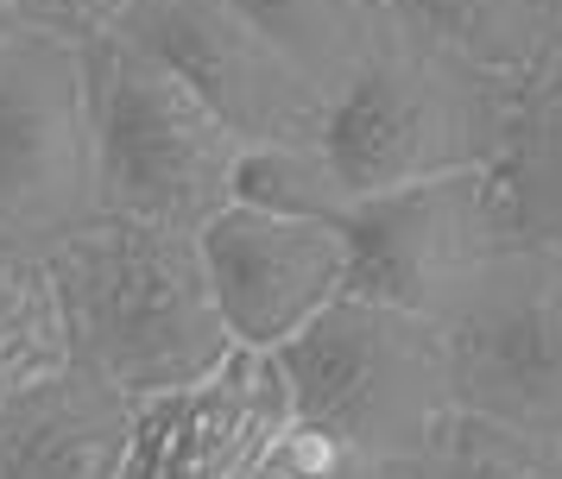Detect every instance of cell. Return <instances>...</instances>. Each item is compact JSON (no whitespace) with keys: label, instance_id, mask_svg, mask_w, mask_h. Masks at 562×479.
Masks as SVG:
<instances>
[{"label":"cell","instance_id":"obj_1","mask_svg":"<svg viewBox=\"0 0 562 479\" xmlns=\"http://www.w3.org/2000/svg\"><path fill=\"white\" fill-rule=\"evenodd\" d=\"M70 366L133 403L209 378L234 353L196 227L95 208L45 247Z\"/></svg>","mask_w":562,"mask_h":479},{"label":"cell","instance_id":"obj_2","mask_svg":"<svg viewBox=\"0 0 562 479\" xmlns=\"http://www.w3.org/2000/svg\"><path fill=\"white\" fill-rule=\"evenodd\" d=\"M506 107L512 82L380 13L367 57L323 107L316 146L348 183V196H367L417 176L493 164L506 146Z\"/></svg>","mask_w":562,"mask_h":479},{"label":"cell","instance_id":"obj_3","mask_svg":"<svg viewBox=\"0 0 562 479\" xmlns=\"http://www.w3.org/2000/svg\"><path fill=\"white\" fill-rule=\"evenodd\" d=\"M291 417L385 460H430L456 423L442 328L424 309L341 290L272 347Z\"/></svg>","mask_w":562,"mask_h":479},{"label":"cell","instance_id":"obj_4","mask_svg":"<svg viewBox=\"0 0 562 479\" xmlns=\"http://www.w3.org/2000/svg\"><path fill=\"white\" fill-rule=\"evenodd\" d=\"M82 64L95 121V208L178 227H203L215 208H228L247 139L165 57L108 25L82 45Z\"/></svg>","mask_w":562,"mask_h":479},{"label":"cell","instance_id":"obj_5","mask_svg":"<svg viewBox=\"0 0 562 479\" xmlns=\"http://www.w3.org/2000/svg\"><path fill=\"white\" fill-rule=\"evenodd\" d=\"M456 410L562 442V247L506 240L436 309Z\"/></svg>","mask_w":562,"mask_h":479},{"label":"cell","instance_id":"obj_6","mask_svg":"<svg viewBox=\"0 0 562 479\" xmlns=\"http://www.w3.org/2000/svg\"><path fill=\"white\" fill-rule=\"evenodd\" d=\"M95 215V121L77 38L0 45V252H45Z\"/></svg>","mask_w":562,"mask_h":479},{"label":"cell","instance_id":"obj_7","mask_svg":"<svg viewBox=\"0 0 562 479\" xmlns=\"http://www.w3.org/2000/svg\"><path fill=\"white\" fill-rule=\"evenodd\" d=\"M341 233H348V290L424 316L442 309L474 259L512 240L493 164L367 190L341 208Z\"/></svg>","mask_w":562,"mask_h":479},{"label":"cell","instance_id":"obj_8","mask_svg":"<svg viewBox=\"0 0 562 479\" xmlns=\"http://www.w3.org/2000/svg\"><path fill=\"white\" fill-rule=\"evenodd\" d=\"M114 32L165 57L247 146H310L329 95L228 0H127Z\"/></svg>","mask_w":562,"mask_h":479},{"label":"cell","instance_id":"obj_9","mask_svg":"<svg viewBox=\"0 0 562 479\" xmlns=\"http://www.w3.org/2000/svg\"><path fill=\"white\" fill-rule=\"evenodd\" d=\"M196 240L234 347L272 353L348 290V233L323 215H291L234 196L196 227Z\"/></svg>","mask_w":562,"mask_h":479},{"label":"cell","instance_id":"obj_10","mask_svg":"<svg viewBox=\"0 0 562 479\" xmlns=\"http://www.w3.org/2000/svg\"><path fill=\"white\" fill-rule=\"evenodd\" d=\"M291 423L272 353L234 347L196 385L139 398L121 479H254L259 454Z\"/></svg>","mask_w":562,"mask_h":479},{"label":"cell","instance_id":"obj_11","mask_svg":"<svg viewBox=\"0 0 562 479\" xmlns=\"http://www.w3.org/2000/svg\"><path fill=\"white\" fill-rule=\"evenodd\" d=\"M139 403L82 366L0 403V479H121Z\"/></svg>","mask_w":562,"mask_h":479},{"label":"cell","instance_id":"obj_12","mask_svg":"<svg viewBox=\"0 0 562 479\" xmlns=\"http://www.w3.org/2000/svg\"><path fill=\"white\" fill-rule=\"evenodd\" d=\"M512 240L562 247V45L525 82H512L506 146L493 158Z\"/></svg>","mask_w":562,"mask_h":479},{"label":"cell","instance_id":"obj_13","mask_svg":"<svg viewBox=\"0 0 562 479\" xmlns=\"http://www.w3.org/2000/svg\"><path fill=\"white\" fill-rule=\"evenodd\" d=\"M380 13L499 82H525L562 45V0H380Z\"/></svg>","mask_w":562,"mask_h":479},{"label":"cell","instance_id":"obj_14","mask_svg":"<svg viewBox=\"0 0 562 479\" xmlns=\"http://www.w3.org/2000/svg\"><path fill=\"white\" fill-rule=\"evenodd\" d=\"M228 7L254 32H266L323 95H335L355 76L380 25L373 0H228Z\"/></svg>","mask_w":562,"mask_h":479},{"label":"cell","instance_id":"obj_15","mask_svg":"<svg viewBox=\"0 0 562 479\" xmlns=\"http://www.w3.org/2000/svg\"><path fill=\"white\" fill-rule=\"evenodd\" d=\"M70 366L45 252H0V403Z\"/></svg>","mask_w":562,"mask_h":479},{"label":"cell","instance_id":"obj_16","mask_svg":"<svg viewBox=\"0 0 562 479\" xmlns=\"http://www.w3.org/2000/svg\"><path fill=\"white\" fill-rule=\"evenodd\" d=\"M430 479H562V442L456 410L430 454Z\"/></svg>","mask_w":562,"mask_h":479},{"label":"cell","instance_id":"obj_17","mask_svg":"<svg viewBox=\"0 0 562 479\" xmlns=\"http://www.w3.org/2000/svg\"><path fill=\"white\" fill-rule=\"evenodd\" d=\"M234 196L291 208V215H323V221H341V208L355 202L316 139L310 146H247L234 171Z\"/></svg>","mask_w":562,"mask_h":479},{"label":"cell","instance_id":"obj_18","mask_svg":"<svg viewBox=\"0 0 562 479\" xmlns=\"http://www.w3.org/2000/svg\"><path fill=\"white\" fill-rule=\"evenodd\" d=\"M254 479H430V460H385L291 417L272 435V448L259 454Z\"/></svg>","mask_w":562,"mask_h":479},{"label":"cell","instance_id":"obj_19","mask_svg":"<svg viewBox=\"0 0 562 479\" xmlns=\"http://www.w3.org/2000/svg\"><path fill=\"white\" fill-rule=\"evenodd\" d=\"M13 7H20L26 25H38V32H57V38L89 45L95 32H108V25L121 20L127 0H13Z\"/></svg>","mask_w":562,"mask_h":479},{"label":"cell","instance_id":"obj_20","mask_svg":"<svg viewBox=\"0 0 562 479\" xmlns=\"http://www.w3.org/2000/svg\"><path fill=\"white\" fill-rule=\"evenodd\" d=\"M20 32H26V13H20L13 0H0V45H7V38H20Z\"/></svg>","mask_w":562,"mask_h":479},{"label":"cell","instance_id":"obj_21","mask_svg":"<svg viewBox=\"0 0 562 479\" xmlns=\"http://www.w3.org/2000/svg\"><path fill=\"white\" fill-rule=\"evenodd\" d=\"M373 7H380V0H373Z\"/></svg>","mask_w":562,"mask_h":479}]
</instances>
